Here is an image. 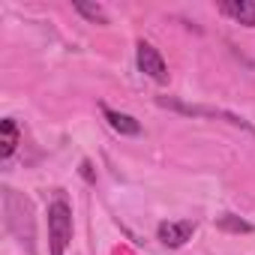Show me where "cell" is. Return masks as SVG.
<instances>
[{"label": "cell", "mask_w": 255, "mask_h": 255, "mask_svg": "<svg viewBox=\"0 0 255 255\" xmlns=\"http://www.w3.org/2000/svg\"><path fill=\"white\" fill-rule=\"evenodd\" d=\"M75 12L78 15H84L90 24H108V15H105V9L99 6V3H87V0H75Z\"/></svg>", "instance_id": "cell-8"}, {"label": "cell", "mask_w": 255, "mask_h": 255, "mask_svg": "<svg viewBox=\"0 0 255 255\" xmlns=\"http://www.w3.org/2000/svg\"><path fill=\"white\" fill-rule=\"evenodd\" d=\"M219 9H222V15L234 18L237 24L255 27V3H252V0H225Z\"/></svg>", "instance_id": "cell-5"}, {"label": "cell", "mask_w": 255, "mask_h": 255, "mask_svg": "<svg viewBox=\"0 0 255 255\" xmlns=\"http://www.w3.org/2000/svg\"><path fill=\"white\" fill-rule=\"evenodd\" d=\"M18 138H21V132H18V123H15L12 117L0 120V156H3V159H9V156L15 153V147H18Z\"/></svg>", "instance_id": "cell-7"}, {"label": "cell", "mask_w": 255, "mask_h": 255, "mask_svg": "<svg viewBox=\"0 0 255 255\" xmlns=\"http://www.w3.org/2000/svg\"><path fill=\"white\" fill-rule=\"evenodd\" d=\"M69 240H72V207L63 195H57L48 204V252L66 255Z\"/></svg>", "instance_id": "cell-2"}, {"label": "cell", "mask_w": 255, "mask_h": 255, "mask_svg": "<svg viewBox=\"0 0 255 255\" xmlns=\"http://www.w3.org/2000/svg\"><path fill=\"white\" fill-rule=\"evenodd\" d=\"M102 114H105L108 126H111L114 132H120V135H138V132H141V123H138L135 117H129V114L114 111V108H102Z\"/></svg>", "instance_id": "cell-6"}, {"label": "cell", "mask_w": 255, "mask_h": 255, "mask_svg": "<svg viewBox=\"0 0 255 255\" xmlns=\"http://www.w3.org/2000/svg\"><path fill=\"white\" fill-rule=\"evenodd\" d=\"M3 222L9 234L24 246L27 255H36V219H33V204L27 195H21L12 186H3Z\"/></svg>", "instance_id": "cell-1"}, {"label": "cell", "mask_w": 255, "mask_h": 255, "mask_svg": "<svg viewBox=\"0 0 255 255\" xmlns=\"http://www.w3.org/2000/svg\"><path fill=\"white\" fill-rule=\"evenodd\" d=\"M216 225H219L222 231H234V234H252V231H255L252 222H246V219H240V216H234V213H222V216L216 219Z\"/></svg>", "instance_id": "cell-9"}, {"label": "cell", "mask_w": 255, "mask_h": 255, "mask_svg": "<svg viewBox=\"0 0 255 255\" xmlns=\"http://www.w3.org/2000/svg\"><path fill=\"white\" fill-rule=\"evenodd\" d=\"M81 174H84L87 180H93V171H90V162H81Z\"/></svg>", "instance_id": "cell-10"}, {"label": "cell", "mask_w": 255, "mask_h": 255, "mask_svg": "<svg viewBox=\"0 0 255 255\" xmlns=\"http://www.w3.org/2000/svg\"><path fill=\"white\" fill-rule=\"evenodd\" d=\"M135 57H138V69L147 75V78H153L156 84H168V66H165V60H162V54L150 45V42H138V51H135Z\"/></svg>", "instance_id": "cell-3"}, {"label": "cell", "mask_w": 255, "mask_h": 255, "mask_svg": "<svg viewBox=\"0 0 255 255\" xmlns=\"http://www.w3.org/2000/svg\"><path fill=\"white\" fill-rule=\"evenodd\" d=\"M156 234H159V240L168 246V249H180L192 234H195V222H189V219H177V222H159V228H156Z\"/></svg>", "instance_id": "cell-4"}]
</instances>
